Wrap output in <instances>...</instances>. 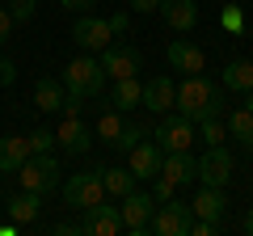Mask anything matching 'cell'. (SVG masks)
<instances>
[{
    "mask_svg": "<svg viewBox=\"0 0 253 236\" xmlns=\"http://www.w3.org/2000/svg\"><path fill=\"white\" fill-rule=\"evenodd\" d=\"M219 232V219H194V228H190V236H215Z\"/></svg>",
    "mask_w": 253,
    "mask_h": 236,
    "instance_id": "obj_33",
    "label": "cell"
},
{
    "mask_svg": "<svg viewBox=\"0 0 253 236\" xmlns=\"http://www.w3.org/2000/svg\"><path fill=\"white\" fill-rule=\"evenodd\" d=\"M199 131H203V139H207V148H215V144H224V139H228V127L219 122V118H207V122H199Z\"/></svg>",
    "mask_w": 253,
    "mask_h": 236,
    "instance_id": "obj_28",
    "label": "cell"
},
{
    "mask_svg": "<svg viewBox=\"0 0 253 236\" xmlns=\"http://www.w3.org/2000/svg\"><path fill=\"white\" fill-rule=\"evenodd\" d=\"M126 9H131V13H156V9H161V0H126Z\"/></svg>",
    "mask_w": 253,
    "mask_h": 236,
    "instance_id": "obj_36",
    "label": "cell"
},
{
    "mask_svg": "<svg viewBox=\"0 0 253 236\" xmlns=\"http://www.w3.org/2000/svg\"><path fill=\"white\" fill-rule=\"evenodd\" d=\"M110 106L114 110H135V106H144V80L139 76H123V80H114V97H110Z\"/></svg>",
    "mask_w": 253,
    "mask_h": 236,
    "instance_id": "obj_21",
    "label": "cell"
},
{
    "mask_svg": "<svg viewBox=\"0 0 253 236\" xmlns=\"http://www.w3.org/2000/svg\"><path fill=\"white\" fill-rule=\"evenodd\" d=\"M199 182L203 186H228L232 182V156H228L224 144L207 148V152L199 156Z\"/></svg>",
    "mask_w": 253,
    "mask_h": 236,
    "instance_id": "obj_10",
    "label": "cell"
},
{
    "mask_svg": "<svg viewBox=\"0 0 253 236\" xmlns=\"http://www.w3.org/2000/svg\"><path fill=\"white\" fill-rule=\"evenodd\" d=\"M173 101H177V84H173L169 76H152V80H144V110H152V114H169Z\"/></svg>",
    "mask_w": 253,
    "mask_h": 236,
    "instance_id": "obj_16",
    "label": "cell"
},
{
    "mask_svg": "<svg viewBox=\"0 0 253 236\" xmlns=\"http://www.w3.org/2000/svg\"><path fill=\"white\" fill-rule=\"evenodd\" d=\"M152 135L161 144V152H190L194 148V122L186 114H177V110H169V114H161Z\"/></svg>",
    "mask_w": 253,
    "mask_h": 236,
    "instance_id": "obj_6",
    "label": "cell"
},
{
    "mask_svg": "<svg viewBox=\"0 0 253 236\" xmlns=\"http://www.w3.org/2000/svg\"><path fill=\"white\" fill-rule=\"evenodd\" d=\"M161 144H156V139H139L135 148H131V152H126V169L135 173L139 182H148V177H156V173H161Z\"/></svg>",
    "mask_w": 253,
    "mask_h": 236,
    "instance_id": "obj_14",
    "label": "cell"
},
{
    "mask_svg": "<svg viewBox=\"0 0 253 236\" xmlns=\"http://www.w3.org/2000/svg\"><path fill=\"white\" fill-rule=\"evenodd\" d=\"M190 228H194V207L190 202H161V207L152 211V219H148V232L156 236H190Z\"/></svg>",
    "mask_w": 253,
    "mask_h": 236,
    "instance_id": "obj_4",
    "label": "cell"
},
{
    "mask_svg": "<svg viewBox=\"0 0 253 236\" xmlns=\"http://www.w3.org/2000/svg\"><path fill=\"white\" fill-rule=\"evenodd\" d=\"M219 26H224L228 34H241V30H245V13L236 9V4H228V9L219 13Z\"/></svg>",
    "mask_w": 253,
    "mask_h": 236,
    "instance_id": "obj_30",
    "label": "cell"
},
{
    "mask_svg": "<svg viewBox=\"0 0 253 236\" xmlns=\"http://www.w3.org/2000/svg\"><path fill=\"white\" fill-rule=\"evenodd\" d=\"M245 110H253V89H249V93H245Z\"/></svg>",
    "mask_w": 253,
    "mask_h": 236,
    "instance_id": "obj_41",
    "label": "cell"
},
{
    "mask_svg": "<svg viewBox=\"0 0 253 236\" xmlns=\"http://www.w3.org/2000/svg\"><path fill=\"white\" fill-rule=\"evenodd\" d=\"M59 4H63V9H72V13H89L97 0H59Z\"/></svg>",
    "mask_w": 253,
    "mask_h": 236,
    "instance_id": "obj_37",
    "label": "cell"
},
{
    "mask_svg": "<svg viewBox=\"0 0 253 236\" xmlns=\"http://www.w3.org/2000/svg\"><path fill=\"white\" fill-rule=\"evenodd\" d=\"M30 152H55V131H46V127H38V131H30Z\"/></svg>",
    "mask_w": 253,
    "mask_h": 236,
    "instance_id": "obj_29",
    "label": "cell"
},
{
    "mask_svg": "<svg viewBox=\"0 0 253 236\" xmlns=\"http://www.w3.org/2000/svg\"><path fill=\"white\" fill-rule=\"evenodd\" d=\"M55 144H59V152H68V156H84V152L93 148V131L84 127L81 118H59Z\"/></svg>",
    "mask_w": 253,
    "mask_h": 236,
    "instance_id": "obj_13",
    "label": "cell"
},
{
    "mask_svg": "<svg viewBox=\"0 0 253 236\" xmlns=\"http://www.w3.org/2000/svg\"><path fill=\"white\" fill-rule=\"evenodd\" d=\"M101 182H106V194H114V198H123V194L135 190V173L131 169H101Z\"/></svg>",
    "mask_w": 253,
    "mask_h": 236,
    "instance_id": "obj_24",
    "label": "cell"
},
{
    "mask_svg": "<svg viewBox=\"0 0 253 236\" xmlns=\"http://www.w3.org/2000/svg\"><path fill=\"white\" fill-rule=\"evenodd\" d=\"M38 211H42V194H34V190H21L17 198L9 202V219L13 224H34Z\"/></svg>",
    "mask_w": 253,
    "mask_h": 236,
    "instance_id": "obj_23",
    "label": "cell"
},
{
    "mask_svg": "<svg viewBox=\"0 0 253 236\" xmlns=\"http://www.w3.org/2000/svg\"><path fill=\"white\" fill-rule=\"evenodd\" d=\"M228 135L232 139H241V144H249L253 139V110H232V114H228Z\"/></svg>",
    "mask_w": 253,
    "mask_h": 236,
    "instance_id": "obj_26",
    "label": "cell"
},
{
    "mask_svg": "<svg viewBox=\"0 0 253 236\" xmlns=\"http://www.w3.org/2000/svg\"><path fill=\"white\" fill-rule=\"evenodd\" d=\"M63 97H68V89H63V80H55V76H42V80L34 84V106L42 110V114H59Z\"/></svg>",
    "mask_w": 253,
    "mask_h": 236,
    "instance_id": "obj_20",
    "label": "cell"
},
{
    "mask_svg": "<svg viewBox=\"0 0 253 236\" xmlns=\"http://www.w3.org/2000/svg\"><path fill=\"white\" fill-rule=\"evenodd\" d=\"M224 106H228V89H224V84H215V80H207L203 72L186 76V80L177 84V101H173V110L186 114L194 127L207 122V118H219V114H224Z\"/></svg>",
    "mask_w": 253,
    "mask_h": 236,
    "instance_id": "obj_1",
    "label": "cell"
},
{
    "mask_svg": "<svg viewBox=\"0 0 253 236\" xmlns=\"http://www.w3.org/2000/svg\"><path fill=\"white\" fill-rule=\"evenodd\" d=\"M161 173L169 177V182L177 186H194V177H199V160L190 152H165L161 156Z\"/></svg>",
    "mask_w": 253,
    "mask_h": 236,
    "instance_id": "obj_17",
    "label": "cell"
},
{
    "mask_svg": "<svg viewBox=\"0 0 253 236\" xmlns=\"http://www.w3.org/2000/svg\"><path fill=\"white\" fill-rule=\"evenodd\" d=\"M59 80H63V89L72 93V97H84V101H93L101 89H106V68H101V59L97 55H76L72 64H63V72H59Z\"/></svg>",
    "mask_w": 253,
    "mask_h": 236,
    "instance_id": "obj_2",
    "label": "cell"
},
{
    "mask_svg": "<svg viewBox=\"0 0 253 236\" xmlns=\"http://www.w3.org/2000/svg\"><path fill=\"white\" fill-rule=\"evenodd\" d=\"M156 13L165 17V26H169L173 34H190V30L199 26V4H194V0H161Z\"/></svg>",
    "mask_w": 253,
    "mask_h": 236,
    "instance_id": "obj_15",
    "label": "cell"
},
{
    "mask_svg": "<svg viewBox=\"0 0 253 236\" xmlns=\"http://www.w3.org/2000/svg\"><path fill=\"white\" fill-rule=\"evenodd\" d=\"M245 232L253 236V211H249V215H245Z\"/></svg>",
    "mask_w": 253,
    "mask_h": 236,
    "instance_id": "obj_40",
    "label": "cell"
},
{
    "mask_svg": "<svg viewBox=\"0 0 253 236\" xmlns=\"http://www.w3.org/2000/svg\"><path fill=\"white\" fill-rule=\"evenodd\" d=\"M13 26H17V21H13V13H9V9H0V46L13 38Z\"/></svg>",
    "mask_w": 253,
    "mask_h": 236,
    "instance_id": "obj_34",
    "label": "cell"
},
{
    "mask_svg": "<svg viewBox=\"0 0 253 236\" xmlns=\"http://www.w3.org/2000/svg\"><path fill=\"white\" fill-rule=\"evenodd\" d=\"M110 30H114V34H126V13H114V17H110Z\"/></svg>",
    "mask_w": 253,
    "mask_h": 236,
    "instance_id": "obj_39",
    "label": "cell"
},
{
    "mask_svg": "<svg viewBox=\"0 0 253 236\" xmlns=\"http://www.w3.org/2000/svg\"><path fill=\"white\" fill-rule=\"evenodd\" d=\"M123 122H126V118H123V110H106V114L97 118V127H93V131H97V139H101V144H110V148H114V144H118V135H123Z\"/></svg>",
    "mask_w": 253,
    "mask_h": 236,
    "instance_id": "obj_25",
    "label": "cell"
},
{
    "mask_svg": "<svg viewBox=\"0 0 253 236\" xmlns=\"http://www.w3.org/2000/svg\"><path fill=\"white\" fill-rule=\"evenodd\" d=\"M101 59V68H106V76L110 80H123V76H135L139 72V64H144V55H139V46H131V42H110L106 51L97 55Z\"/></svg>",
    "mask_w": 253,
    "mask_h": 236,
    "instance_id": "obj_8",
    "label": "cell"
},
{
    "mask_svg": "<svg viewBox=\"0 0 253 236\" xmlns=\"http://www.w3.org/2000/svg\"><path fill=\"white\" fill-rule=\"evenodd\" d=\"M152 211H156V198H152V194L131 190V194H123V207H118V215H123V228H126V232L144 236V232H148V219H152Z\"/></svg>",
    "mask_w": 253,
    "mask_h": 236,
    "instance_id": "obj_9",
    "label": "cell"
},
{
    "mask_svg": "<svg viewBox=\"0 0 253 236\" xmlns=\"http://www.w3.org/2000/svg\"><path fill=\"white\" fill-rule=\"evenodd\" d=\"M165 59H169V68H177L181 76H194L207 68V55H203V46H194L190 38H173L169 51H165Z\"/></svg>",
    "mask_w": 253,
    "mask_h": 236,
    "instance_id": "obj_12",
    "label": "cell"
},
{
    "mask_svg": "<svg viewBox=\"0 0 253 236\" xmlns=\"http://www.w3.org/2000/svg\"><path fill=\"white\" fill-rule=\"evenodd\" d=\"M245 148H249V156H253V139H249V144H245Z\"/></svg>",
    "mask_w": 253,
    "mask_h": 236,
    "instance_id": "obj_42",
    "label": "cell"
},
{
    "mask_svg": "<svg viewBox=\"0 0 253 236\" xmlns=\"http://www.w3.org/2000/svg\"><path fill=\"white\" fill-rule=\"evenodd\" d=\"M72 42L89 55H101L110 42H114V30H110V17H97V13H81L72 21Z\"/></svg>",
    "mask_w": 253,
    "mask_h": 236,
    "instance_id": "obj_5",
    "label": "cell"
},
{
    "mask_svg": "<svg viewBox=\"0 0 253 236\" xmlns=\"http://www.w3.org/2000/svg\"><path fill=\"white\" fill-rule=\"evenodd\" d=\"M219 84H224L228 93H249L253 89V59H232V64H224Z\"/></svg>",
    "mask_w": 253,
    "mask_h": 236,
    "instance_id": "obj_22",
    "label": "cell"
},
{
    "mask_svg": "<svg viewBox=\"0 0 253 236\" xmlns=\"http://www.w3.org/2000/svg\"><path fill=\"white\" fill-rule=\"evenodd\" d=\"M194 219H224L228 215V198H224V186H203L194 194Z\"/></svg>",
    "mask_w": 253,
    "mask_h": 236,
    "instance_id": "obj_18",
    "label": "cell"
},
{
    "mask_svg": "<svg viewBox=\"0 0 253 236\" xmlns=\"http://www.w3.org/2000/svg\"><path fill=\"white\" fill-rule=\"evenodd\" d=\"M13 80H17V68H13L9 59H4V55H0V89H9Z\"/></svg>",
    "mask_w": 253,
    "mask_h": 236,
    "instance_id": "obj_35",
    "label": "cell"
},
{
    "mask_svg": "<svg viewBox=\"0 0 253 236\" xmlns=\"http://www.w3.org/2000/svg\"><path fill=\"white\" fill-rule=\"evenodd\" d=\"M81 232L84 236H118L123 232V215H118V207H110V202L101 198V202H93V207L84 211Z\"/></svg>",
    "mask_w": 253,
    "mask_h": 236,
    "instance_id": "obj_11",
    "label": "cell"
},
{
    "mask_svg": "<svg viewBox=\"0 0 253 236\" xmlns=\"http://www.w3.org/2000/svg\"><path fill=\"white\" fill-rule=\"evenodd\" d=\"M106 198V182H101V173H72L68 182H63V202L72 211H89L93 202Z\"/></svg>",
    "mask_w": 253,
    "mask_h": 236,
    "instance_id": "obj_7",
    "label": "cell"
},
{
    "mask_svg": "<svg viewBox=\"0 0 253 236\" xmlns=\"http://www.w3.org/2000/svg\"><path fill=\"white\" fill-rule=\"evenodd\" d=\"M21 177V190H34V194H51L59 186V160L51 152H30V160L17 169Z\"/></svg>",
    "mask_w": 253,
    "mask_h": 236,
    "instance_id": "obj_3",
    "label": "cell"
},
{
    "mask_svg": "<svg viewBox=\"0 0 253 236\" xmlns=\"http://www.w3.org/2000/svg\"><path fill=\"white\" fill-rule=\"evenodd\" d=\"M173 194H177V182H169L165 173H156V177H152V198L156 202H169Z\"/></svg>",
    "mask_w": 253,
    "mask_h": 236,
    "instance_id": "obj_31",
    "label": "cell"
},
{
    "mask_svg": "<svg viewBox=\"0 0 253 236\" xmlns=\"http://www.w3.org/2000/svg\"><path fill=\"white\" fill-rule=\"evenodd\" d=\"M30 160V139L26 135H0V173H17Z\"/></svg>",
    "mask_w": 253,
    "mask_h": 236,
    "instance_id": "obj_19",
    "label": "cell"
},
{
    "mask_svg": "<svg viewBox=\"0 0 253 236\" xmlns=\"http://www.w3.org/2000/svg\"><path fill=\"white\" fill-rule=\"evenodd\" d=\"M9 13H13V21H30L38 13V0H9Z\"/></svg>",
    "mask_w": 253,
    "mask_h": 236,
    "instance_id": "obj_32",
    "label": "cell"
},
{
    "mask_svg": "<svg viewBox=\"0 0 253 236\" xmlns=\"http://www.w3.org/2000/svg\"><path fill=\"white\" fill-rule=\"evenodd\" d=\"M144 135H148V127H139V122H131V118H126V122H123V135H118L114 148H118V152H131V148H135Z\"/></svg>",
    "mask_w": 253,
    "mask_h": 236,
    "instance_id": "obj_27",
    "label": "cell"
},
{
    "mask_svg": "<svg viewBox=\"0 0 253 236\" xmlns=\"http://www.w3.org/2000/svg\"><path fill=\"white\" fill-rule=\"evenodd\" d=\"M76 232H81V224H55L51 228V236H76Z\"/></svg>",
    "mask_w": 253,
    "mask_h": 236,
    "instance_id": "obj_38",
    "label": "cell"
}]
</instances>
